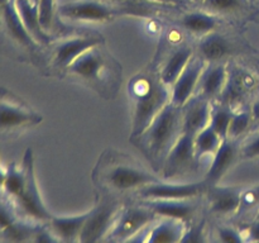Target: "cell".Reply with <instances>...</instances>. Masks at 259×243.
<instances>
[{"instance_id": "36", "label": "cell", "mask_w": 259, "mask_h": 243, "mask_svg": "<svg viewBox=\"0 0 259 243\" xmlns=\"http://www.w3.org/2000/svg\"><path fill=\"white\" fill-rule=\"evenodd\" d=\"M242 153L247 158H257V157H259V133L245 143V146L242 149Z\"/></svg>"}, {"instance_id": "3", "label": "cell", "mask_w": 259, "mask_h": 243, "mask_svg": "<svg viewBox=\"0 0 259 243\" xmlns=\"http://www.w3.org/2000/svg\"><path fill=\"white\" fill-rule=\"evenodd\" d=\"M99 174L104 184L118 191L139 190L161 180L153 172L121 154L106 164L100 162Z\"/></svg>"}, {"instance_id": "28", "label": "cell", "mask_w": 259, "mask_h": 243, "mask_svg": "<svg viewBox=\"0 0 259 243\" xmlns=\"http://www.w3.org/2000/svg\"><path fill=\"white\" fill-rule=\"evenodd\" d=\"M25 181V174L23 166L18 167L17 165L12 164L7 169V175H5L4 185L2 189L4 190L8 196L12 197L13 200L17 199L23 191Z\"/></svg>"}, {"instance_id": "15", "label": "cell", "mask_w": 259, "mask_h": 243, "mask_svg": "<svg viewBox=\"0 0 259 243\" xmlns=\"http://www.w3.org/2000/svg\"><path fill=\"white\" fill-rule=\"evenodd\" d=\"M237 153L238 149L233 139H224L219 149L212 154V161L205 175L204 181L206 182L207 186L217 185V182L224 177V175L229 171L232 165L234 164Z\"/></svg>"}, {"instance_id": "22", "label": "cell", "mask_w": 259, "mask_h": 243, "mask_svg": "<svg viewBox=\"0 0 259 243\" xmlns=\"http://www.w3.org/2000/svg\"><path fill=\"white\" fill-rule=\"evenodd\" d=\"M192 57H194V53H192V50L190 47H181L175 51L164 61L163 66H162L161 71H159L158 76L162 80V83L171 88Z\"/></svg>"}, {"instance_id": "34", "label": "cell", "mask_w": 259, "mask_h": 243, "mask_svg": "<svg viewBox=\"0 0 259 243\" xmlns=\"http://www.w3.org/2000/svg\"><path fill=\"white\" fill-rule=\"evenodd\" d=\"M219 239L227 243H239L243 240L242 233L230 227H223L219 229Z\"/></svg>"}, {"instance_id": "43", "label": "cell", "mask_w": 259, "mask_h": 243, "mask_svg": "<svg viewBox=\"0 0 259 243\" xmlns=\"http://www.w3.org/2000/svg\"><path fill=\"white\" fill-rule=\"evenodd\" d=\"M201 2H204V0H201Z\"/></svg>"}, {"instance_id": "13", "label": "cell", "mask_w": 259, "mask_h": 243, "mask_svg": "<svg viewBox=\"0 0 259 243\" xmlns=\"http://www.w3.org/2000/svg\"><path fill=\"white\" fill-rule=\"evenodd\" d=\"M211 103L209 99L197 94L182 106V132L195 136L209 126Z\"/></svg>"}, {"instance_id": "39", "label": "cell", "mask_w": 259, "mask_h": 243, "mask_svg": "<svg viewBox=\"0 0 259 243\" xmlns=\"http://www.w3.org/2000/svg\"><path fill=\"white\" fill-rule=\"evenodd\" d=\"M5 175H7V170L3 169L2 165H0V187H3V185H4Z\"/></svg>"}, {"instance_id": "6", "label": "cell", "mask_w": 259, "mask_h": 243, "mask_svg": "<svg viewBox=\"0 0 259 243\" xmlns=\"http://www.w3.org/2000/svg\"><path fill=\"white\" fill-rule=\"evenodd\" d=\"M192 134L184 133L180 136L176 143L167 154L161 172L164 179H175L187 174L190 170L194 169L199 157L196 156Z\"/></svg>"}, {"instance_id": "2", "label": "cell", "mask_w": 259, "mask_h": 243, "mask_svg": "<svg viewBox=\"0 0 259 243\" xmlns=\"http://www.w3.org/2000/svg\"><path fill=\"white\" fill-rule=\"evenodd\" d=\"M134 99L131 138L139 136L171 101V88L153 76H139L132 86Z\"/></svg>"}, {"instance_id": "25", "label": "cell", "mask_w": 259, "mask_h": 243, "mask_svg": "<svg viewBox=\"0 0 259 243\" xmlns=\"http://www.w3.org/2000/svg\"><path fill=\"white\" fill-rule=\"evenodd\" d=\"M224 139L214 131L210 126L205 127L204 129L195 134L194 144L195 152L199 158L205 156H212L219 149Z\"/></svg>"}, {"instance_id": "1", "label": "cell", "mask_w": 259, "mask_h": 243, "mask_svg": "<svg viewBox=\"0 0 259 243\" xmlns=\"http://www.w3.org/2000/svg\"><path fill=\"white\" fill-rule=\"evenodd\" d=\"M182 134V108L169 101L139 136L131 138L154 171L161 172L167 154Z\"/></svg>"}, {"instance_id": "27", "label": "cell", "mask_w": 259, "mask_h": 243, "mask_svg": "<svg viewBox=\"0 0 259 243\" xmlns=\"http://www.w3.org/2000/svg\"><path fill=\"white\" fill-rule=\"evenodd\" d=\"M233 109L228 105H215L211 108V114H210V123L209 126L222 137L223 139L228 138L229 133L230 122L233 118Z\"/></svg>"}, {"instance_id": "31", "label": "cell", "mask_w": 259, "mask_h": 243, "mask_svg": "<svg viewBox=\"0 0 259 243\" xmlns=\"http://www.w3.org/2000/svg\"><path fill=\"white\" fill-rule=\"evenodd\" d=\"M55 13L56 0H40L38 3V14H39L40 25L48 33H50V29L52 28Z\"/></svg>"}, {"instance_id": "5", "label": "cell", "mask_w": 259, "mask_h": 243, "mask_svg": "<svg viewBox=\"0 0 259 243\" xmlns=\"http://www.w3.org/2000/svg\"><path fill=\"white\" fill-rule=\"evenodd\" d=\"M66 70L88 81L93 86H98L99 90L106 88V83L111 76L110 60L104 51H101V45L86 51Z\"/></svg>"}, {"instance_id": "35", "label": "cell", "mask_w": 259, "mask_h": 243, "mask_svg": "<svg viewBox=\"0 0 259 243\" xmlns=\"http://www.w3.org/2000/svg\"><path fill=\"white\" fill-rule=\"evenodd\" d=\"M204 240V224L194 225L190 229H186L181 242H201Z\"/></svg>"}, {"instance_id": "24", "label": "cell", "mask_w": 259, "mask_h": 243, "mask_svg": "<svg viewBox=\"0 0 259 243\" xmlns=\"http://www.w3.org/2000/svg\"><path fill=\"white\" fill-rule=\"evenodd\" d=\"M200 56L207 62H215L224 58L230 52L232 47L224 35L219 33H207L206 37L200 42Z\"/></svg>"}, {"instance_id": "20", "label": "cell", "mask_w": 259, "mask_h": 243, "mask_svg": "<svg viewBox=\"0 0 259 243\" xmlns=\"http://www.w3.org/2000/svg\"><path fill=\"white\" fill-rule=\"evenodd\" d=\"M18 8L23 23L28 29L29 34L32 35L35 43H50L52 39L51 34L43 29L39 22V14H38V5L33 4L30 0H14Z\"/></svg>"}, {"instance_id": "4", "label": "cell", "mask_w": 259, "mask_h": 243, "mask_svg": "<svg viewBox=\"0 0 259 243\" xmlns=\"http://www.w3.org/2000/svg\"><path fill=\"white\" fill-rule=\"evenodd\" d=\"M22 166L25 174L24 187H23L22 194L14 201L17 202L19 210L25 217L35 222L48 223L53 215L51 214L40 196L39 187H38L34 175V158H33V152L30 148L25 151Z\"/></svg>"}, {"instance_id": "11", "label": "cell", "mask_w": 259, "mask_h": 243, "mask_svg": "<svg viewBox=\"0 0 259 243\" xmlns=\"http://www.w3.org/2000/svg\"><path fill=\"white\" fill-rule=\"evenodd\" d=\"M61 17L78 22H109L115 17V10L96 0H77L58 5Z\"/></svg>"}, {"instance_id": "30", "label": "cell", "mask_w": 259, "mask_h": 243, "mask_svg": "<svg viewBox=\"0 0 259 243\" xmlns=\"http://www.w3.org/2000/svg\"><path fill=\"white\" fill-rule=\"evenodd\" d=\"M252 120H253V116L250 111H247V110L234 111L232 122H230L228 138L235 139L238 138V137L242 136V134L249 128Z\"/></svg>"}, {"instance_id": "42", "label": "cell", "mask_w": 259, "mask_h": 243, "mask_svg": "<svg viewBox=\"0 0 259 243\" xmlns=\"http://www.w3.org/2000/svg\"><path fill=\"white\" fill-rule=\"evenodd\" d=\"M30 2L33 3V4H35V5H38V3L40 2V0H30Z\"/></svg>"}, {"instance_id": "23", "label": "cell", "mask_w": 259, "mask_h": 243, "mask_svg": "<svg viewBox=\"0 0 259 243\" xmlns=\"http://www.w3.org/2000/svg\"><path fill=\"white\" fill-rule=\"evenodd\" d=\"M148 208H151L157 215L162 218H174V219L187 222L192 217L194 207L189 200H147Z\"/></svg>"}, {"instance_id": "26", "label": "cell", "mask_w": 259, "mask_h": 243, "mask_svg": "<svg viewBox=\"0 0 259 243\" xmlns=\"http://www.w3.org/2000/svg\"><path fill=\"white\" fill-rule=\"evenodd\" d=\"M185 29L195 34H207L217 27V19L212 15L202 12L189 13L181 20Z\"/></svg>"}, {"instance_id": "41", "label": "cell", "mask_w": 259, "mask_h": 243, "mask_svg": "<svg viewBox=\"0 0 259 243\" xmlns=\"http://www.w3.org/2000/svg\"><path fill=\"white\" fill-rule=\"evenodd\" d=\"M10 0H0V9H2L3 7H4L5 4H7V3H9Z\"/></svg>"}, {"instance_id": "12", "label": "cell", "mask_w": 259, "mask_h": 243, "mask_svg": "<svg viewBox=\"0 0 259 243\" xmlns=\"http://www.w3.org/2000/svg\"><path fill=\"white\" fill-rule=\"evenodd\" d=\"M205 60L201 56H194L187 63L185 70L182 71L181 75L177 77L174 85L171 86V103L175 105L182 106L195 95V91H197L200 77L204 72Z\"/></svg>"}, {"instance_id": "29", "label": "cell", "mask_w": 259, "mask_h": 243, "mask_svg": "<svg viewBox=\"0 0 259 243\" xmlns=\"http://www.w3.org/2000/svg\"><path fill=\"white\" fill-rule=\"evenodd\" d=\"M37 227L29 224L27 222H20L15 220L9 228L2 232L8 240H14V242H23V240H33L34 233Z\"/></svg>"}, {"instance_id": "38", "label": "cell", "mask_w": 259, "mask_h": 243, "mask_svg": "<svg viewBox=\"0 0 259 243\" xmlns=\"http://www.w3.org/2000/svg\"><path fill=\"white\" fill-rule=\"evenodd\" d=\"M250 113H252L253 120L259 123V99H257V100L253 103L252 109H250Z\"/></svg>"}, {"instance_id": "40", "label": "cell", "mask_w": 259, "mask_h": 243, "mask_svg": "<svg viewBox=\"0 0 259 243\" xmlns=\"http://www.w3.org/2000/svg\"><path fill=\"white\" fill-rule=\"evenodd\" d=\"M147 2H158V3H176L179 0H147Z\"/></svg>"}, {"instance_id": "7", "label": "cell", "mask_w": 259, "mask_h": 243, "mask_svg": "<svg viewBox=\"0 0 259 243\" xmlns=\"http://www.w3.org/2000/svg\"><path fill=\"white\" fill-rule=\"evenodd\" d=\"M42 115L15 96L0 98V132H13L15 129L37 126Z\"/></svg>"}, {"instance_id": "32", "label": "cell", "mask_w": 259, "mask_h": 243, "mask_svg": "<svg viewBox=\"0 0 259 243\" xmlns=\"http://www.w3.org/2000/svg\"><path fill=\"white\" fill-rule=\"evenodd\" d=\"M209 9L219 13H232L242 8V0H204Z\"/></svg>"}, {"instance_id": "21", "label": "cell", "mask_w": 259, "mask_h": 243, "mask_svg": "<svg viewBox=\"0 0 259 243\" xmlns=\"http://www.w3.org/2000/svg\"><path fill=\"white\" fill-rule=\"evenodd\" d=\"M2 13L8 32L17 42H19L23 46H27V47H32L35 45V40L33 39L32 35L25 28L24 23H23L14 0H10L9 3H7L2 8Z\"/></svg>"}, {"instance_id": "16", "label": "cell", "mask_w": 259, "mask_h": 243, "mask_svg": "<svg viewBox=\"0 0 259 243\" xmlns=\"http://www.w3.org/2000/svg\"><path fill=\"white\" fill-rule=\"evenodd\" d=\"M228 76H229V72L224 65L206 66L200 77L197 91L200 95L209 99L210 101L212 99L219 98L227 85Z\"/></svg>"}, {"instance_id": "10", "label": "cell", "mask_w": 259, "mask_h": 243, "mask_svg": "<svg viewBox=\"0 0 259 243\" xmlns=\"http://www.w3.org/2000/svg\"><path fill=\"white\" fill-rule=\"evenodd\" d=\"M157 214L151 208H128L119 212L116 222L110 234L119 240H129L133 235L143 232L152 222H154Z\"/></svg>"}, {"instance_id": "9", "label": "cell", "mask_w": 259, "mask_h": 243, "mask_svg": "<svg viewBox=\"0 0 259 243\" xmlns=\"http://www.w3.org/2000/svg\"><path fill=\"white\" fill-rule=\"evenodd\" d=\"M118 215V207L114 202H99L89 212V217L80 235V242H99L105 235L110 234Z\"/></svg>"}, {"instance_id": "19", "label": "cell", "mask_w": 259, "mask_h": 243, "mask_svg": "<svg viewBox=\"0 0 259 243\" xmlns=\"http://www.w3.org/2000/svg\"><path fill=\"white\" fill-rule=\"evenodd\" d=\"M186 229V222L174 218H162V220L152 225L146 240L151 243L181 242Z\"/></svg>"}, {"instance_id": "33", "label": "cell", "mask_w": 259, "mask_h": 243, "mask_svg": "<svg viewBox=\"0 0 259 243\" xmlns=\"http://www.w3.org/2000/svg\"><path fill=\"white\" fill-rule=\"evenodd\" d=\"M15 220H17V218H15L13 210L7 204L0 201V232H4Z\"/></svg>"}, {"instance_id": "37", "label": "cell", "mask_w": 259, "mask_h": 243, "mask_svg": "<svg viewBox=\"0 0 259 243\" xmlns=\"http://www.w3.org/2000/svg\"><path fill=\"white\" fill-rule=\"evenodd\" d=\"M248 234H249L250 239L259 242V220H255L254 223L250 224L249 229H248Z\"/></svg>"}, {"instance_id": "14", "label": "cell", "mask_w": 259, "mask_h": 243, "mask_svg": "<svg viewBox=\"0 0 259 243\" xmlns=\"http://www.w3.org/2000/svg\"><path fill=\"white\" fill-rule=\"evenodd\" d=\"M103 43L100 37L94 35H86V37H75L61 42L55 50V61L56 65L61 68H67L76 58L80 57L82 53L91 48L100 46Z\"/></svg>"}, {"instance_id": "8", "label": "cell", "mask_w": 259, "mask_h": 243, "mask_svg": "<svg viewBox=\"0 0 259 243\" xmlns=\"http://www.w3.org/2000/svg\"><path fill=\"white\" fill-rule=\"evenodd\" d=\"M207 189L205 181L200 182H162L161 180L139 189V196L144 200H190L201 195Z\"/></svg>"}, {"instance_id": "18", "label": "cell", "mask_w": 259, "mask_h": 243, "mask_svg": "<svg viewBox=\"0 0 259 243\" xmlns=\"http://www.w3.org/2000/svg\"><path fill=\"white\" fill-rule=\"evenodd\" d=\"M209 201L210 210L215 214H232L239 209L242 194L237 189L211 185L209 186Z\"/></svg>"}, {"instance_id": "17", "label": "cell", "mask_w": 259, "mask_h": 243, "mask_svg": "<svg viewBox=\"0 0 259 243\" xmlns=\"http://www.w3.org/2000/svg\"><path fill=\"white\" fill-rule=\"evenodd\" d=\"M89 217V212L80 215H71V217H55L53 215L48 222L50 229L53 234L62 242H75L80 240L83 225Z\"/></svg>"}]
</instances>
